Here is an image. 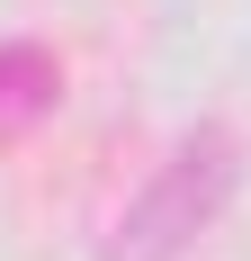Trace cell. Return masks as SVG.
<instances>
[{"label":"cell","mask_w":251,"mask_h":261,"mask_svg":"<svg viewBox=\"0 0 251 261\" xmlns=\"http://www.w3.org/2000/svg\"><path fill=\"white\" fill-rule=\"evenodd\" d=\"M233 171H242V144H233L225 126H189L171 153H162V171L125 198L117 234H108V261H179L215 216H225Z\"/></svg>","instance_id":"obj_1"},{"label":"cell","mask_w":251,"mask_h":261,"mask_svg":"<svg viewBox=\"0 0 251 261\" xmlns=\"http://www.w3.org/2000/svg\"><path fill=\"white\" fill-rule=\"evenodd\" d=\"M63 99V72H54L45 45H0V126H27Z\"/></svg>","instance_id":"obj_2"}]
</instances>
